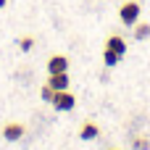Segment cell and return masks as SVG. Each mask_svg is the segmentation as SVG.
Masks as SVG:
<instances>
[{"mask_svg":"<svg viewBox=\"0 0 150 150\" xmlns=\"http://www.w3.org/2000/svg\"><path fill=\"white\" fill-rule=\"evenodd\" d=\"M140 13H142L140 0H124V3L119 5V21H121L124 26H129V29L140 21Z\"/></svg>","mask_w":150,"mask_h":150,"instance_id":"obj_1","label":"cell"},{"mask_svg":"<svg viewBox=\"0 0 150 150\" xmlns=\"http://www.w3.org/2000/svg\"><path fill=\"white\" fill-rule=\"evenodd\" d=\"M55 111H71L74 105H76V95L71 92V90H61V92H55V98H53V103H50Z\"/></svg>","mask_w":150,"mask_h":150,"instance_id":"obj_2","label":"cell"},{"mask_svg":"<svg viewBox=\"0 0 150 150\" xmlns=\"http://www.w3.org/2000/svg\"><path fill=\"white\" fill-rule=\"evenodd\" d=\"M24 134H26V127H24L21 121H8V124H3V140L18 142V140H24Z\"/></svg>","mask_w":150,"mask_h":150,"instance_id":"obj_3","label":"cell"},{"mask_svg":"<svg viewBox=\"0 0 150 150\" xmlns=\"http://www.w3.org/2000/svg\"><path fill=\"white\" fill-rule=\"evenodd\" d=\"M69 55H63V53H55V55H50L47 58V74H61V71H69Z\"/></svg>","mask_w":150,"mask_h":150,"instance_id":"obj_4","label":"cell"},{"mask_svg":"<svg viewBox=\"0 0 150 150\" xmlns=\"http://www.w3.org/2000/svg\"><path fill=\"white\" fill-rule=\"evenodd\" d=\"M69 82H71L69 71H61V74H47V84H50L55 92H61V90H69Z\"/></svg>","mask_w":150,"mask_h":150,"instance_id":"obj_5","label":"cell"},{"mask_svg":"<svg viewBox=\"0 0 150 150\" xmlns=\"http://www.w3.org/2000/svg\"><path fill=\"white\" fill-rule=\"evenodd\" d=\"M105 47L113 50V53H119L121 58L127 55V42H124V37H119V34H108V37H105Z\"/></svg>","mask_w":150,"mask_h":150,"instance_id":"obj_6","label":"cell"},{"mask_svg":"<svg viewBox=\"0 0 150 150\" xmlns=\"http://www.w3.org/2000/svg\"><path fill=\"white\" fill-rule=\"evenodd\" d=\"M79 137H82V140H98V137H100V127L92 124V121H84V124L79 127Z\"/></svg>","mask_w":150,"mask_h":150,"instance_id":"obj_7","label":"cell"},{"mask_svg":"<svg viewBox=\"0 0 150 150\" xmlns=\"http://www.w3.org/2000/svg\"><path fill=\"white\" fill-rule=\"evenodd\" d=\"M132 32H134V40H148L150 37V21H137L132 26Z\"/></svg>","mask_w":150,"mask_h":150,"instance_id":"obj_8","label":"cell"},{"mask_svg":"<svg viewBox=\"0 0 150 150\" xmlns=\"http://www.w3.org/2000/svg\"><path fill=\"white\" fill-rule=\"evenodd\" d=\"M121 61V55L119 53H113V50H108V47H103V63L108 66V69H113L116 63Z\"/></svg>","mask_w":150,"mask_h":150,"instance_id":"obj_9","label":"cell"},{"mask_svg":"<svg viewBox=\"0 0 150 150\" xmlns=\"http://www.w3.org/2000/svg\"><path fill=\"white\" fill-rule=\"evenodd\" d=\"M40 95H42V100H45V103H53V98H55V90H53V87L45 82V84H42V90H40Z\"/></svg>","mask_w":150,"mask_h":150,"instance_id":"obj_10","label":"cell"},{"mask_svg":"<svg viewBox=\"0 0 150 150\" xmlns=\"http://www.w3.org/2000/svg\"><path fill=\"white\" fill-rule=\"evenodd\" d=\"M18 47H21V53H29V50L34 47V37H29V34L21 37V40H18Z\"/></svg>","mask_w":150,"mask_h":150,"instance_id":"obj_11","label":"cell"},{"mask_svg":"<svg viewBox=\"0 0 150 150\" xmlns=\"http://www.w3.org/2000/svg\"><path fill=\"white\" fill-rule=\"evenodd\" d=\"M134 150H150V140L148 137H137L134 140Z\"/></svg>","mask_w":150,"mask_h":150,"instance_id":"obj_12","label":"cell"},{"mask_svg":"<svg viewBox=\"0 0 150 150\" xmlns=\"http://www.w3.org/2000/svg\"><path fill=\"white\" fill-rule=\"evenodd\" d=\"M5 5H8V0H0V8H5Z\"/></svg>","mask_w":150,"mask_h":150,"instance_id":"obj_13","label":"cell"},{"mask_svg":"<svg viewBox=\"0 0 150 150\" xmlns=\"http://www.w3.org/2000/svg\"><path fill=\"white\" fill-rule=\"evenodd\" d=\"M111 150H121V148H111Z\"/></svg>","mask_w":150,"mask_h":150,"instance_id":"obj_14","label":"cell"}]
</instances>
